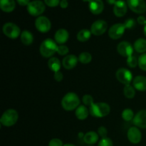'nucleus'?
<instances>
[{"label": "nucleus", "mask_w": 146, "mask_h": 146, "mask_svg": "<svg viewBox=\"0 0 146 146\" xmlns=\"http://www.w3.org/2000/svg\"><path fill=\"white\" fill-rule=\"evenodd\" d=\"M57 43L51 38H46L42 41L39 47V52L44 58H51L58 49Z\"/></svg>", "instance_id": "f257e3e1"}, {"label": "nucleus", "mask_w": 146, "mask_h": 146, "mask_svg": "<svg viewBox=\"0 0 146 146\" xmlns=\"http://www.w3.org/2000/svg\"><path fill=\"white\" fill-rule=\"evenodd\" d=\"M80 106V98L76 94L69 92L66 94L61 100V106L65 111L76 110Z\"/></svg>", "instance_id": "f03ea898"}, {"label": "nucleus", "mask_w": 146, "mask_h": 146, "mask_svg": "<svg viewBox=\"0 0 146 146\" xmlns=\"http://www.w3.org/2000/svg\"><path fill=\"white\" fill-rule=\"evenodd\" d=\"M111 112V108L108 104L98 102L89 107V113L93 117L103 118L108 115Z\"/></svg>", "instance_id": "7ed1b4c3"}, {"label": "nucleus", "mask_w": 146, "mask_h": 146, "mask_svg": "<svg viewBox=\"0 0 146 146\" xmlns=\"http://www.w3.org/2000/svg\"><path fill=\"white\" fill-rule=\"evenodd\" d=\"M18 119V112L16 110L10 108L3 113L2 115L0 118V123L3 126L11 127L17 123Z\"/></svg>", "instance_id": "20e7f679"}, {"label": "nucleus", "mask_w": 146, "mask_h": 146, "mask_svg": "<svg viewBox=\"0 0 146 146\" xmlns=\"http://www.w3.org/2000/svg\"><path fill=\"white\" fill-rule=\"evenodd\" d=\"M45 9V4L40 0L30 1L27 7L28 13L33 17H40V15L44 12Z\"/></svg>", "instance_id": "39448f33"}, {"label": "nucleus", "mask_w": 146, "mask_h": 146, "mask_svg": "<svg viewBox=\"0 0 146 146\" xmlns=\"http://www.w3.org/2000/svg\"><path fill=\"white\" fill-rule=\"evenodd\" d=\"M2 31L4 35L11 39H15L21 35V29L16 24L12 22H7L4 24Z\"/></svg>", "instance_id": "423d86ee"}, {"label": "nucleus", "mask_w": 146, "mask_h": 146, "mask_svg": "<svg viewBox=\"0 0 146 146\" xmlns=\"http://www.w3.org/2000/svg\"><path fill=\"white\" fill-rule=\"evenodd\" d=\"M115 76L120 83L124 84L125 86L131 84V81L133 80L131 71L125 68H121L118 69L115 74Z\"/></svg>", "instance_id": "0eeeda50"}, {"label": "nucleus", "mask_w": 146, "mask_h": 146, "mask_svg": "<svg viewBox=\"0 0 146 146\" xmlns=\"http://www.w3.org/2000/svg\"><path fill=\"white\" fill-rule=\"evenodd\" d=\"M35 27L39 32L46 33L51 28V23L50 20L45 16H40L35 21Z\"/></svg>", "instance_id": "6e6552de"}, {"label": "nucleus", "mask_w": 146, "mask_h": 146, "mask_svg": "<svg viewBox=\"0 0 146 146\" xmlns=\"http://www.w3.org/2000/svg\"><path fill=\"white\" fill-rule=\"evenodd\" d=\"M125 27L123 24H115L110 27L108 30V36L111 39L117 40L123 36L125 31Z\"/></svg>", "instance_id": "1a4fd4ad"}, {"label": "nucleus", "mask_w": 146, "mask_h": 146, "mask_svg": "<svg viewBox=\"0 0 146 146\" xmlns=\"http://www.w3.org/2000/svg\"><path fill=\"white\" fill-rule=\"evenodd\" d=\"M108 29V24L104 20H96L91 27V31L94 36H101Z\"/></svg>", "instance_id": "9d476101"}, {"label": "nucleus", "mask_w": 146, "mask_h": 146, "mask_svg": "<svg viewBox=\"0 0 146 146\" xmlns=\"http://www.w3.org/2000/svg\"><path fill=\"white\" fill-rule=\"evenodd\" d=\"M127 4L131 11L136 14H143L146 11L145 0H127Z\"/></svg>", "instance_id": "9b49d317"}, {"label": "nucleus", "mask_w": 146, "mask_h": 146, "mask_svg": "<svg viewBox=\"0 0 146 146\" xmlns=\"http://www.w3.org/2000/svg\"><path fill=\"white\" fill-rule=\"evenodd\" d=\"M134 47L128 41H121L118 44L117 51L121 56L123 57L131 56L133 54Z\"/></svg>", "instance_id": "f8f14e48"}, {"label": "nucleus", "mask_w": 146, "mask_h": 146, "mask_svg": "<svg viewBox=\"0 0 146 146\" xmlns=\"http://www.w3.org/2000/svg\"><path fill=\"white\" fill-rule=\"evenodd\" d=\"M127 137H128V141L131 143L138 144L141 142V139H142V133L138 127H131L128 129V133H127Z\"/></svg>", "instance_id": "ddd939ff"}, {"label": "nucleus", "mask_w": 146, "mask_h": 146, "mask_svg": "<svg viewBox=\"0 0 146 146\" xmlns=\"http://www.w3.org/2000/svg\"><path fill=\"white\" fill-rule=\"evenodd\" d=\"M78 62V58L75 55L70 54L67 55L63 58L62 65L65 69L71 70L76 66Z\"/></svg>", "instance_id": "4468645a"}, {"label": "nucleus", "mask_w": 146, "mask_h": 146, "mask_svg": "<svg viewBox=\"0 0 146 146\" xmlns=\"http://www.w3.org/2000/svg\"><path fill=\"white\" fill-rule=\"evenodd\" d=\"M133 123L138 128H146V110L140 111L135 114Z\"/></svg>", "instance_id": "2eb2a0df"}, {"label": "nucleus", "mask_w": 146, "mask_h": 146, "mask_svg": "<svg viewBox=\"0 0 146 146\" xmlns=\"http://www.w3.org/2000/svg\"><path fill=\"white\" fill-rule=\"evenodd\" d=\"M128 4L123 0H118L113 7V13L117 17H123L127 13Z\"/></svg>", "instance_id": "dca6fc26"}, {"label": "nucleus", "mask_w": 146, "mask_h": 146, "mask_svg": "<svg viewBox=\"0 0 146 146\" xmlns=\"http://www.w3.org/2000/svg\"><path fill=\"white\" fill-rule=\"evenodd\" d=\"M88 7L92 14L98 15L104 11V4L102 0H91L88 3Z\"/></svg>", "instance_id": "f3484780"}, {"label": "nucleus", "mask_w": 146, "mask_h": 146, "mask_svg": "<svg viewBox=\"0 0 146 146\" xmlns=\"http://www.w3.org/2000/svg\"><path fill=\"white\" fill-rule=\"evenodd\" d=\"M68 38H69V33L65 29H59L57 30L54 35L55 41L59 45H62L67 42Z\"/></svg>", "instance_id": "a211bd4d"}, {"label": "nucleus", "mask_w": 146, "mask_h": 146, "mask_svg": "<svg viewBox=\"0 0 146 146\" xmlns=\"http://www.w3.org/2000/svg\"><path fill=\"white\" fill-rule=\"evenodd\" d=\"M133 86L135 90L139 91H146V77L143 76H138L133 80Z\"/></svg>", "instance_id": "6ab92c4d"}, {"label": "nucleus", "mask_w": 146, "mask_h": 146, "mask_svg": "<svg viewBox=\"0 0 146 146\" xmlns=\"http://www.w3.org/2000/svg\"><path fill=\"white\" fill-rule=\"evenodd\" d=\"M15 7L16 2L14 0H0V8L4 12H11Z\"/></svg>", "instance_id": "aec40b11"}, {"label": "nucleus", "mask_w": 146, "mask_h": 146, "mask_svg": "<svg viewBox=\"0 0 146 146\" xmlns=\"http://www.w3.org/2000/svg\"><path fill=\"white\" fill-rule=\"evenodd\" d=\"M98 138H99V135H98V133L95 132V131H89L84 135L83 139L86 143L92 145L98 142Z\"/></svg>", "instance_id": "412c9836"}, {"label": "nucleus", "mask_w": 146, "mask_h": 146, "mask_svg": "<svg viewBox=\"0 0 146 146\" xmlns=\"http://www.w3.org/2000/svg\"><path fill=\"white\" fill-rule=\"evenodd\" d=\"M89 114V109H88L87 107L84 105H80L75 111L76 117L80 121L86 119Z\"/></svg>", "instance_id": "4be33fe9"}, {"label": "nucleus", "mask_w": 146, "mask_h": 146, "mask_svg": "<svg viewBox=\"0 0 146 146\" xmlns=\"http://www.w3.org/2000/svg\"><path fill=\"white\" fill-rule=\"evenodd\" d=\"M20 38H21V43L25 46H30L34 42V36L32 33L27 30L23 31L21 32Z\"/></svg>", "instance_id": "5701e85b"}, {"label": "nucleus", "mask_w": 146, "mask_h": 146, "mask_svg": "<svg viewBox=\"0 0 146 146\" xmlns=\"http://www.w3.org/2000/svg\"><path fill=\"white\" fill-rule=\"evenodd\" d=\"M61 63L60 60L56 57H51L49 58L48 61V66L51 71H54V73L59 71L61 67Z\"/></svg>", "instance_id": "b1692460"}, {"label": "nucleus", "mask_w": 146, "mask_h": 146, "mask_svg": "<svg viewBox=\"0 0 146 146\" xmlns=\"http://www.w3.org/2000/svg\"><path fill=\"white\" fill-rule=\"evenodd\" d=\"M134 50L138 53H144L146 51V39L143 38H140L135 41L133 44Z\"/></svg>", "instance_id": "393cba45"}, {"label": "nucleus", "mask_w": 146, "mask_h": 146, "mask_svg": "<svg viewBox=\"0 0 146 146\" xmlns=\"http://www.w3.org/2000/svg\"><path fill=\"white\" fill-rule=\"evenodd\" d=\"M91 30L86 29H84L80 30L77 34V39L78 41H81V42H86V41H88L91 36Z\"/></svg>", "instance_id": "a878e982"}, {"label": "nucleus", "mask_w": 146, "mask_h": 146, "mask_svg": "<svg viewBox=\"0 0 146 146\" xmlns=\"http://www.w3.org/2000/svg\"><path fill=\"white\" fill-rule=\"evenodd\" d=\"M123 94L125 98H129V99L133 98L135 95V88H134L133 86H131V84L125 85L123 88Z\"/></svg>", "instance_id": "bb28decb"}, {"label": "nucleus", "mask_w": 146, "mask_h": 146, "mask_svg": "<svg viewBox=\"0 0 146 146\" xmlns=\"http://www.w3.org/2000/svg\"><path fill=\"white\" fill-rule=\"evenodd\" d=\"M78 58V61H80L83 64H88L92 61V55L86 51L81 53Z\"/></svg>", "instance_id": "cd10ccee"}, {"label": "nucleus", "mask_w": 146, "mask_h": 146, "mask_svg": "<svg viewBox=\"0 0 146 146\" xmlns=\"http://www.w3.org/2000/svg\"><path fill=\"white\" fill-rule=\"evenodd\" d=\"M135 115L133 110L130 108H126L122 112V118L125 121H131L133 120Z\"/></svg>", "instance_id": "c85d7f7f"}, {"label": "nucleus", "mask_w": 146, "mask_h": 146, "mask_svg": "<svg viewBox=\"0 0 146 146\" xmlns=\"http://www.w3.org/2000/svg\"><path fill=\"white\" fill-rule=\"evenodd\" d=\"M127 65L130 68H135L137 66H138V58H137V57L133 54L127 58Z\"/></svg>", "instance_id": "c756f323"}, {"label": "nucleus", "mask_w": 146, "mask_h": 146, "mask_svg": "<svg viewBox=\"0 0 146 146\" xmlns=\"http://www.w3.org/2000/svg\"><path fill=\"white\" fill-rule=\"evenodd\" d=\"M82 101L84 103V106H89L91 107V106L94 105L95 103H94V98L92 97V96L88 95V94H86L83 96L82 98Z\"/></svg>", "instance_id": "7c9ffc66"}, {"label": "nucleus", "mask_w": 146, "mask_h": 146, "mask_svg": "<svg viewBox=\"0 0 146 146\" xmlns=\"http://www.w3.org/2000/svg\"><path fill=\"white\" fill-rule=\"evenodd\" d=\"M138 66L141 70L146 71V53L138 57Z\"/></svg>", "instance_id": "2f4dec72"}, {"label": "nucleus", "mask_w": 146, "mask_h": 146, "mask_svg": "<svg viewBox=\"0 0 146 146\" xmlns=\"http://www.w3.org/2000/svg\"><path fill=\"white\" fill-rule=\"evenodd\" d=\"M69 51V48L67 46L64 45H58V49H57V53L59 54L60 56H67Z\"/></svg>", "instance_id": "473e14b6"}, {"label": "nucleus", "mask_w": 146, "mask_h": 146, "mask_svg": "<svg viewBox=\"0 0 146 146\" xmlns=\"http://www.w3.org/2000/svg\"><path fill=\"white\" fill-rule=\"evenodd\" d=\"M98 146H113V143L111 138L106 137V138H102L99 141Z\"/></svg>", "instance_id": "72a5a7b5"}, {"label": "nucleus", "mask_w": 146, "mask_h": 146, "mask_svg": "<svg viewBox=\"0 0 146 146\" xmlns=\"http://www.w3.org/2000/svg\"><path fill=\"white\" fill-rule=\"evenodd\" d=\"M61 0H44V2L46 5L50 7H56L60 4Z\"/></svg>", "instance_id": "f704fd0d"}, {"label": "nucleus", "mask_w": 146, "mask_h": 146, "mask_svg": "<svg viewBox=\"0 0 146 146\" xmlns=\"http://www.w3.org/2000/svg\"><path fill=\"white\" fill-rule=\"evenodd\" d=\"M98 134L99 136H101L102 138H106L107 135H108V130L106 129V128L104 126H101L98 128Z\"/></svg>", "instance_id": "c9c22d12"}, {"label": "nucleus", "mask_w": 146, "mask_h": 146, "mask_svg": "<svg viewBox=\"0 0 146 146\" xmlns=\"http://www.w3.org/2000/svg\"><path fill=\"white\" fill-rule=\"evenodd\" d=\"M124 26L125 27V29H133L134 27H135V21L133 19H128L124 23Z\"/></svg>", "instance_id": "e433bc0d"}, {"label": "nucleus", "mask_w": 146, "mask_h": 146, "mask_svg": "<svg viewBox=\"0 0 146 146\" xmlns=\"http://www.w3.org/2000/svg\"><path fill=\"white\" fill-rule=\"evenodd\" d=\"M63 142L59 138H53L48 143V146H64Z\"/></svg>", "instance_id": "4c0bfd02"}, {"label": "nucleus", "mask_w": 146, "mask_h": 146, "mask_svg": "<svg viewBox=\"0 0 146 146\" xmlns=\"http://www.w3.org/2000/svg\"><path fill=\"white\" fill-rule=\"evenodd\" d=\"M54 78L55 81H56L57 82H61L63 80V78H64V75H63V74L60 71H57V72L54 73Z\"/></svg>", "instance_id": "58836bf2"}, {"label": "nucleus", "mask_w": 146, "mask_h": 146, "mask_svg": "<svg viewBox=\"0 0 146 146\" xmlns=\"http://www.w3.org/2000/svg\"><path fill=\"white\" fill-rule=\"evenodd\" d=\"M137 21H138V24H141V25L145 26L146 24L145 17H144L143 16H140V17H138V19H137Z\"/></svg>", "instance_id": "ea45409f"}, {"label": "nucleus", "mask_w": 146, "mask_h": 146, "mask_svg": "<svg viewBox=\"0 0 146 146\" xmlns=\"http://www.w3.org/2000/svg\"><path fill=\"white\" fill-rule=\"evenodd\" d=\"M20 6H27L30 3V0H17Z\"/></svg>", "instance_id": "a19ab883"}, {"label": "nucleus", "mask_w": 146, "mask_h": 146, "mask_svg": "<svg viewBox=\"0 0 146 146\" xmlns=\"http://www.w3.org/2000/svg\"><path fill=\"white\" fill-rule=\"evenodd\" d=\"M59 5L62 9H66L68 7V1H67V0H61Z\"/></svg>", "instance_id": "79ce46f5"}, {"label": "nucleus", "mask_w": 146, "mask_h": 146, "mask_svg": "<svg viewBox=\"0 0 146 146\" xmlns=\"http://www.w3.org/2000/svg\"><path fill=\"white\" fill-rule=\"evenodd\" d=\"M107 3H108L109 4H115L116 3L117 0H106Z\"/></svg>", "instance_id": "37998d69"}, {"label": "nucleus", "mask_w": 146, "mask_h": 146, "mask_svg": "<svg viewBox=\"0 0 146 146\" xmlns=\"http://www.w3.org/2000/svg\"><path fill=\"white\" fill-rule=\"evenodd\" d=\"M143 33H144V35L146 37V24L144 26V29H143Z\"/></svg>", "instance_id": "c03bdc74"}, {"label": "nucleus", "mask_w": 146, "mask_h": 146, "mask_svg": "<svg viewBox=\"0 0 146 146\" xmlns=\"http://www.w3.org/2000/svg\"><path fill=\"white\" fill-rule=\"evenodd\" d=\"M64 146H76V145H74V144H71V143H67V144H65Z\"/></svg>", "instance_id": "a18cd8bd"}, {"label": "nucleus", "mask_w": 146, "mask_h": 146, "mask_svg": "<svg viewBox=\"0 0 146 146\" xmlns=\"http://www.w3.org/2000/svg\"><path fill=\"white\" fill-rule=\"evenodd\" d=\"M82 1H84V2H88V3H89L91 0H82Z\"/></svg>", "instance_id": "49530a36"}, {"label": "nucleus", "mask_w": 146, "mask_h": 146, "mask_svg": "<svg viewBox=\"0 0 146 146\" xmlns=\"http://www.w3.org/2000/svg\"><path fill=\"white\" fill-rule=\"evenodd\" d=\"M88 146H94V145H88Z\"/></svg>", "instance_id": "de8ad7c7"}]
</instances>
